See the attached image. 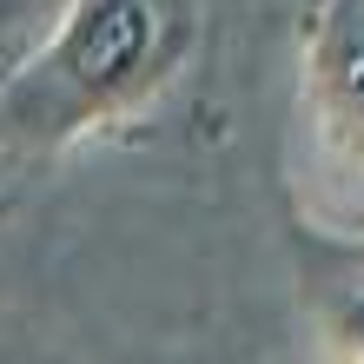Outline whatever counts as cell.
<instances>
[{"label":"cell","mask_w":364,"mask_h":364,"mask_svg":"<svg viewBox=\"0 0 364 364\" xmlns=\"http://www.w3.org/2000/svg\"><path fill=\"white\" fill-rule=\"evenodd\" d=\"M53 20V0H0V67Z\"/></svg>","instance_id":"cell-4"},{"label":"cell","mask_w":364,"mask_h":364,"mask_svg":"<svg viewBox=\"0 0 364 364\" xmlns=\"http://www.w3.org/2000/svg\"><path fill=\"white\" fill-rule=\"evenodd\" d=\"M199 0H60L0 80V139L67 153L146 100H159L199 47Z\"/></svg>","instance_id":"cell-1"},{"label":"cell","mask_w":364,"mask_h":364,"mask_svg":"<svg viewBox=\"0 0 364 364\" xmlns=\"http://www.w3.org/2000/svg\"><path fill=\"white\" fill-rule=\"evenodd\" d=\"M298 119L331 179V219L364 225V0H325L305 33Z\"/></svg>","instance_id":"cell-2"},{"label":"cell","mask_w":364,"mask_h":364,"mask_svg":"<svg viewBox=\"0 0 364 364\" xmlns=\"http://www.w3.org/2000/svg\"><path fill=\"white\" fill-rule=\"evenodd\" d=\"M325 351L345 358V364H364V285L331 305V318H325Z\"/></svg>","instance_id":"cell-3"}]
</instances>
